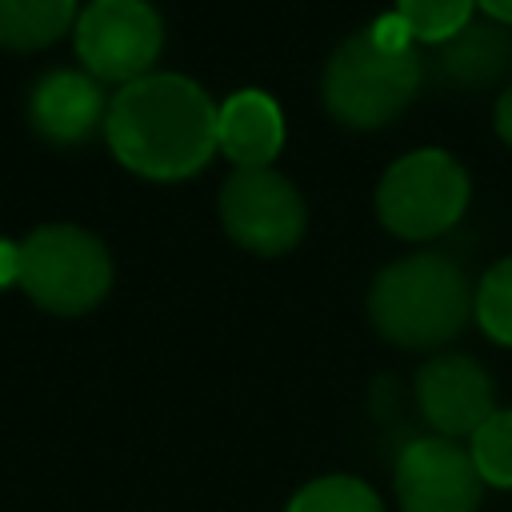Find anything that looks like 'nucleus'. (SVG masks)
Listing matches in <instances>:
<instances>
[{
  "label": "nucleus",
  "instance_id": "f257e3e1",
  "mask_svg": "<svg viewBox=\"0 0 512 512\" xmlns=\"http://www.w3.org/2000/svg\"><path fill=\"white\" fill-rule=\"evenodd\" d=\"M220 108L188 76L156 72L124 84L104 120L116 160L148 180H180L220 148Z\"/></svg>",
  "mask_w": 512,
  "mask_h": 512
},
{
  "label": "nucleus",
  "instance_id": "f03ea898",
  "mask_svg": "<svg viewBox=\"0 0 512 512\" xmlns=\"http://www.w3.org/2000/svg\"><path fill=\"white\" fill-rule=\"evenodd\" d=\"M368 312L384 340L400 348H436L464 328L472 292L464 272L448 256L420 252L388 264L376 276Z\"/></svg>",
  "mask_w": 512,
  "mask_h": 512
},
{
  "label": "nucleus",
  "instance_id": "7ed1b4c3",
  "mask_svg": "<svg viewBox=\"0 0 512 512\" xmlns=\"http://www.w3.org/2000/svg\"><path fill=\"white\" fill-rule=\"evenodd\" d=\"M424 76L416 48L384 52L368 32L348 36L324 68V108L348 128H380L400 116Z\"/></svg>",
  "mask_w": 512,
  "mask_h": 512
},
{
  "label": "nucleus",
  "instance_id": "20e7f679",
  "mask_svg": "<svg viewBox=\"0 0 512 512\" xmlns=\"http://www.w3.org/2000/svg\"><path fill=\"white\" fill-rule=\"evenodd\" d=\"M20 288L48 312L76 316L100 304L112 284L104 244L72 224H44L20 244Z\"/></svg>",
  "mask_w": 512,
  "mask_h": 512
},
{
  "label": "nucleus",
  "instance_id": "39448f33",
  "mask_svg": "<svg viewBox=\"0 0 512 512\" xmlns=\"http://www.w3.org/2000/svg\"><path fill=\"white\" fill-rule=\"evenodd\" d=\"M464 204H468V176L440 148H420L400 156L376 188L380 224L408 240H428L448 232L460 220Z\"/></svg>",
  "mask_w": 512,
  "mask_h": 512
},
{
  "label": "nucleus",
  "instance_id": "423d86ee",
  "mask_svg": "<svg viewBox=\"0 0 512 512\" xmlns=\"http://www.w3.org/2000/svg\"><path fill=\"white\" fill-rule=\"evenodd\" d=\"M160 16L148 0H92L76 20V52L96 80L132 84L160 56Z\"/></svg>",
  "mask_w": 512,
  "mask_h": 512
},
{
  "label": "nucleus",
  "instance_id": "0eeeda50",
  "mask_svg": "<svg viewBox=\"0 0 512 512\" xmlns=\"http://www.w3.org/2000/svg\"><path fill=\"white\" fill-rule=\"evenodd\" d=\"M220 220L240 248L280 256L304 236V200L272 168H236L220 188Z\"/></svg>",
  "mask_w": 512,
  "mask_h": 512
},
{
  "label": "nucleus",
  "instance_id": "6e6552de",
  "mask_svg": "<svg viewBox=\"0 0 512 512\" xmlns=\"http://www.w3.org/2000/svg\"><path fill=\"white\" fill-rule=\"evenodd\" d=\"M480 484L472 452L444 436H420L396 460V496L404 512H476Z\"/></svg>",
  "mask_w": 512,
  "mask_h": 512
},
{
  "label": "nucleus",
  "instance_id": "1a4fd4ad",
  "mask_svg": "<svg viewBox=\"0 0 512 512\" xmlns=\"http://www.w3.org/2000/svg\"><path fill=\"white\" fill-rule=\"evenodd\" d=\"M416 400L424 420L448 436H472L492 408V380L468 356H436L416 376Z\"/></svg>",
  "mask_w": 512,
  "mask_h": 512
},
{
  "label": "nucleus",
  "instance_id": "9d476101",
  "mask_svg": "<svg viewBox=\"0 0 512 512\" xmlns=\"http://www.w3.org/2000/svg\"><path fill=\"white\" fill-rule=\"evenodd\" d=\"M28 120L36 128V136H44L48 144H80L92 136V128L100 120H108L104 92H100L96 76L68 72V68L48 72L32 88Z\"/></svg>",
  "mask_w": 512,
  "mask_h": 512
},
{
  "label": "nucleus",
  "instance_id": "9b49d317",
  "mask_svg": "<svg viewBox=\"0 0 512 512\" xmlns=\"http://www.w3.org/2000/svg\"><path fill=\"white\" fill-rule=\"evenodd\" d=\"M432 68L452 88H488L512 72V28L500 20H468L456 36L436 44Z\"/></svg>",
  "mask_w": 512,
  "mask_h": 512
},
{
  "label": "nucleus",
  "instance_id": "f8f14e48",
  "mask_svg": "<svg viewBox=\"0 0 512 512\" xmlns=\"http://www.w3.org/2000/svg\"><path fill=\"white\" fill-rule=\"evenodd\" d=\"M220 148L236 168H268V160L284 144V116L264 92H236L220 104Z\"/></svg>",
  "mask_w": 512,
  "mask_h": 512
},
{
  "label": "nucleus",
  "instance_id": "ddd939ff",
  "mask_svg": "<svg viewBox=\"0 0 512 512\" xmlns=\"http://www.w3.org/2000/svg\"><path fill=\"white\" fill-rule=\"evenodd\" d=\"M72 24V0H0V44L16 52L60 40Z\"/></svg>",
  "mask_w": 512,
  "mask_h": 512
},
{
  "label": "nucleus",
  "instance_id": "4468645a",
  "mask_svg": "<svg viewBox=\"0 0 512 512\" xmlns=\"http://www.w3.org/2000/svg\"><path fill=\"white\" fill-rule=\"evenodd\" d=\"M288 512H384L376 492L352 476H324L300 488L288 504Z\"/></svg>",
  "mask_w": 512,
  "mask_h": 512
},
{
  "label": "nucleus",
  "instance_id": "2eb2a0df",
  "mask_svg": "<svg viewBox=\"0 0 512 512\" xmlns=\"http://www.w3.org/2000/svg\"><path fill=\"white\" fill-rule=\"evenodd\" d=\"M472 464L480 480L496 488H512V408L492 412L472 432Z\"/></svg>",
  "mask_w": 512,
  "mask_h": 512
},
{
  "label": "nucleus",
  "instance_id": "dca6fc26",
  "mask_svg": "<svg viewBox=\"0 0 512 512\" xmlns=\"http://www.w3.org/2000/svg\"><path fill=\"white\" fill-rule=\"evenodd\" d=\"M472 8L476 0H396V12L408 32L428 44H444L448 36H456L472 20Z\"/></svg>",
  "mask_w": 512,
  "mask_h": 512
},
{
  "label": "nucleus",
  "instance_id": "f3484780",
  "mask_svg": "<svg viewBox=\"0 0 512 512\" xmlns=\"http://www.w3.org/2000/svg\"><path fill=\"white\" fill-rule=\"evenodd\" d=\"M476 320L480 328L496 340V344H508L512 348V256L500 260L496 268H488V276L480 280L476 288Z\"/></svg>",
  "mask_w": 512,
  "mask_h": 512
},
{
  "label": "nucleus",
  "instance_id": "a211bd4d",
  "mask_svg": "<svg viewBox=\"0 0 512 512\" xmlns=\"http://www.w3.org/2000/svg\"><path fill=\"white\" fill-rule=\"evenodd\" d=\"M368 36H372L384 52H404V48H412V32H408V24L400 20V12L380 16V20L368 28Z\"/></svg>",
  "mask_w": 512,
  "mask_h": 512
},
{
  "label": "nucleus",
  "instance_id": "6ab92c4d",
  "mask_svg": "<svg viewBox=\"0 0 512 512\" xmlns=\"http://www.w3.org/2000/svg\"><path fill=\"white\" fill-rule=\"evenodd\" d=\"M16 276H20V248H12V244L0 240V288L12 284Z\"/></svg>",
  "mask_w": 512,
  "mask_h": 512
},
{
  "label": "nucleus",
  "instance_id": "aec40b11",
  "mask_svg": "<svg viewBox=\"0 0 512 512\" xmlns=\"http://www.w3.org/2000/svg\"><path fill=\"white\" fill-rule=\"evenodd\" d=\"M496 132L504 136V144H512V88L500 96L496 104Z\"/></svg>",
  "mask_w": 512,
  "mask_h": 512
},
{
  "label": "nucleus",
  "instance_id": "412c9836",
  "mask_svg": "<svg viewBox=\"0 0 512 512\" xmlns=\"http://www.w3.org/2000/svg\"><path fill=\"white\" fill-rule=\"evenodd\" d=\"M492 20H500V24H512V0H476Z\"/></svg>",
  "mask_w": 512,
  "mask_h": 512
}]
</instances>
